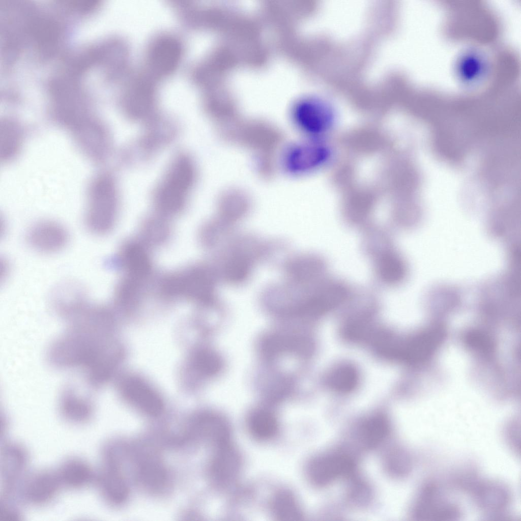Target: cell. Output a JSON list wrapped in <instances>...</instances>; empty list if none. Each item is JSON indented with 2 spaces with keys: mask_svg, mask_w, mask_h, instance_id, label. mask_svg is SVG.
I'll use <instances>...</instances> for the list:
<instances>
[{
  "mask_svg": "<svg viewBox=\"0 0 521 521\" xmlns=\"http://www.w3.org/2000/svg\"><path fill=\"white\" fill-rule=\"evenodd\" d=\"M218 130L220 137L226 143L253 153L259 177L269 180L274 176L279 153L284 144V134L279 127L264 121L235 120Z\"/></svg>",
  "mask_w": 521,
  "mask_h": 521,
  "instance_id": "cell-1",
  "label": "cell"
},
{
  "mask_svg": "<svg viewBox=\"0 0 521 521\" xmlns=\"http://www.w3.org/2000/svg\"><path fill=\"white\" fill-rule=\"evenodd\" d=\"M225 242L220 274L232 285L247 281L256 264L262 258L270 256L276 245L274 242L262 241L249 235L232 236Z\"/></svg>",
  "mask_w": 521,
  "mask_h": 521,
  "instance_id": "cell-2",
  "label": "cell"
},
{
  "mask_svg": "<svg viewBox=\"0 0 521 521\" xmlns=\"http://www.w3.org/2000/svg\"><path fill=\"white\" fill-rule=\"evenodd\" d=\"M333 151L324 140L304 138L284 144L278 158V166L287 175L300 177L326 166L331 160Z\"/></svg>",
  "mask_w": 521,
  "mask_h": 521,
  "instance_id": "cell-3",
  "label": "cell"
},
{
  "mask_svg": "<svg viewBox=\"0 0 521 521\" xmlns=\"http://www.w3.org/2000/svg\"><path fill=\"white\" fill-rule=\"evenodd\" d=\"M458 474L455 486L468 493L477 506L491 517L503 515L510 507L511 495L503 483L480 479L475 471L466 470Z\"/></svg>",
  "mask_w": 521,
  "mask_h": 521,
  "instance_id": "cell-4",
  "label": "cell"
},
{
  "mask_svg": "<svg viewBox=\"0 0 521 521\" xmlns=\"http://www.w3.org/2000/svg\"><path fill=\"white\" fill-rule=\"evenodd\" d=\"M290 118L295 129L304 138L324 140L335 123L333 108L326 102L308 97L297 102L292 107Z\"/></svg>",
  "mask_w": 521,
  "mask_h": 521,
  "instance_id": "cell-5",
  "label": "cell"
},
{
  "mask_svg": "<svg viewBox=\"0 0 521 521\" xmlns=\"http://www.w3.org/2000/svg\"><path fill=\"white\" fill-rule=\"evenodd\" d=\"M113 181L107 176L97 177L89 190L85 223L95 234L107 233L113 224L117 208Z\"/></svg>",
  "mask_w": 521,
  "mask_h": 521,
  "instance_id": "cell-6",
  "label": "cell"
},
{
  "mask_svg": "<svg viewBox=\"0 0 521 521\" xmlns=\"http://www.w3.org/2000/svg\"><path fill=\"white\" fill-rule=\"evenodd\" d=\"M461 515L459 506L447 498L433 482H426L421 487L410 511L414 520L421 521H452Z\"/></svg>",
  "mask_w": 521,
  "mask_h": 521,
  "instance_id": "cell-7",
  "label": "cell"
},
{
  "mask_svg": "<svg viewBox=\"0 0 521 521\" xmlns=\"http://www.w3.org/2000/svg\"><path fill=\"white\" fill-rule=\"evenodd\" d=\"M444 336L440 326L435 327L402 341L391 340L387 357L415 364L429 358L439 347Z\"/></svg>",
  "mask_w": 521,
  "mask_h": 521,
  "instance_id": "cell-8",
  "label": "cell"
},
{
  "mask_svg": "<svg viewBox=\"0 0 521 521\" xmlns=\"http://www.w3.org/2000/svg\"><path fill=\"white\" fill-rule=\"evenodd\" d=\"M355 468L351 456L342 452H333L311 459L306 468V474L312 484L324 487L339 479L351 476Z\"/></svg>",
  "mask_w": 521,
  "mask_h": 521,
  "instance_id": "cell-9",
  "label": "cell"
},
{
  "mask_svg": "<svg viewBox=\"0 0 521 521\" xmlns=\"http://www.w3.org/2000/svg\"><path fill=\"white\" fill-rule=\"evenodd\" d=\"M193 180V170L190 162L186 159L178 161L159 191L158 201L161 208L169 212L180 210Z\"/></svg>",
  "mask_w": 521,
  "mask_h": 521,
  "instance_id": "cell-10",
  "label": "cell"
},
{
  "mask_svg": "<svg viewBox=\"0 0 521 521\" xmlns=\"http://www.w3.org/2000/svg\"><path fill=\"white\" fill-rule=\"evenodd\" d=\"M102 454V466L96 480L103 498L111 505H120L128 493L120 460L109 451H103Z\"/></svg>",
  "mask_w": 521,
  "mask_h": 521,
  "instance_id": "cell-11",
  "label": "cell"
},
{
  "mask_svg": "<svg viewBox=\"0 0 521 521\" xmlns=\"http://www.w3.org/2000/svg\"><path fill=\"white\" fill-rule=\"evenodd\" d=\"M346 294L345 288L338 284L330 285L313 291L295 310L294 316L316 317L340 304Z\"/></svg>",
  "mask_w": 521,
  "mask_h": 521,
  "instance_id": "cell-12",
  "label": "cell"
},
{
  "mask_svg": "<svg viewBox=\"0 0 521 521\" xmlns=\"http://www.w3.org/2000/svg\"><path fill=\"white\" fill-rule=\"evenodd\" d=\"M27 454L18 444L8 443L1 452V498L6 500L13 493L26 465Z\"/></svg>",
  "mask_w": 521,
  "mask_h": 521,
  "instance_id": "cell-13",
  "label": "cell"
},
{
  "mask_svg": "<svg viewBox=\"0 0 521 521\" xmlns=\"http://www.w3.org/2000/svg\"><path fill=\"white\" fill-rule=\"evenodd\" d=\"M251 199L247 192L237 188H228L219 196L217 220L224 226H234L245 219L250 212Z\"/></svg>",
  "mask_w": 521,
  "mask_h": 521,
  "instance_id": "cell-14",
  "label": "cell"
},
{
  "mask_svg": "<svg viewBox=\"0 0 521 521\" xmlns=\"http://www.w3.org/2000/svg\"><path fill=\"white\" fill-rule=\"evenodd\" d=\"M27 240L36 250L44 253H52L65 247L68 241V233L65 227L59 223L42 221L30 229Z\"/></svg>",
  "mask_w": 521,
  "mask_h": 521,
  "instance_id": "cell-15",
  "label": "cell"
},
{
  "mask_svg": "<svg viewBox=\"0 0 521 521\" xmlns=\"http://www.w3.org/2000/svg\"><path fill=\"white\" fill-rule=\"evenodd\" d=\"M210 474L213 482L223 487L230 484L238 476L242 459L238 450L230 442L215 448Z\"/></svg>",
  "mask_w": 521,
  "mask_h": 521,
  "instance_id": "cell-16",
  "label": "cell"
},
{
  "mask_svg": "<svg viewBox=\"0 0 521 521\" xmlns=\"http://www.w3.org/2000/svg\"><path fill=\"white\" fill-rule=\"evenodd\" d=\"M62 486L57 471L43 470L32 474L26 480L23 496L30 504L37 506L51 501Z\"/></svg>",
  "mask_w": 521,
  "mask_h": 521,
  "instance_id": "cell-17",
  "label": "cell"
},
{
  "mask_svg": "<svg viewBox=\"0 0 521 521\" xmlns=\"http://www.w3.org/2000/svg\"><path fill=\"white\" fill-rule=\"evenodd\" d=\"M192 423L190 435L208 441L214 448L230 442V426L227 420L218 414H201Z\"/></svg>",
  "mask_w": 521,
  "mask_h": 521,
  "instance_id": "cell-18",
  "label": "cell"
},
{
  "mask_svg": "<svg viewBox=\"0 0 521 521\" xmlns=\"http://www.w3.org/2000/svg\"><path fill=\"white\" fill-rule=\"evenodd\" d=\"M125 397L145 414L152 416L160 414L164 408L160 397L143 381L131 379L123 386Z\"/></svg>",
  "mask_w": 521,
  "mask_h": 521,
  "instance_id": "cell-19",
  "label": "cell"
},
{
  "mask_svg": "<svg viewBox=\"0 0 521 521\" xmlns=\"http://www.w3.org/2000/svg\"><path fill=\"white\" fill-rule=\"evenodd\" d=\"M136 457L137 473L140 480L148 488L158 490L166 482V471L159 455L146 448L139 451Z\"/></svg>",
  "mask_w": 521,
  "mask_h": 521,
  "instance_id": "cell-20",
  "label": "cell"
},
{
  "mask_svg": "<svg viewBox=\"0 0 521 521\" xmlns=\"http://www.w3.org/2000/svg\"><path fill=\"white\" fill-rule=\"evenodd\" d=\"M57 472L62 485L72 489L82 488L95 478L89 464L79 457L66 459Z\"/></svg>",
  "mask_w": 521,
  "mask_h": 521,
  "instance_id": "cell-21",
  "label": "cell"
},
{
  "mask_svg": "<svg viewBox=\"0 0 521 521\" xmlns=\"http://www.w3.org/2000/svg\"><path fill=\"white\" fill-rule=\"evenodd\" d=\"M389 431L390 424L387 417L382 414H375L360 423L358 435L363 448L372 449L382 443Z\"/></svg>",
  "mask_w": 521,
  "mask_h": 521,
  "instance_id": "cell-22",
  "label": "cell"
},
{
  "mask_svg": "<svg viewBox=\"0 0 521 521\" xmlns=\"http://www.w3.org/2000/svg\"><path fill=\"white\" fill-rule=\"evenodd\" d=\"M308 344L302 337L275 334L265 337L261 348L266 356L272 358L284 352L303 353Z\"/></svg>",
  "mask_w": 521,
  "mask_h": 521,
  "instance_id": "cell-23",
  "label": "cell"
},
{
  "mask_svg": "<svg viewBox=\"0 0 521 521\" xmlns=\"http://www.w3.org/2000/svg\"><path fill=\"white\" fill-rule=\"evenodd\" d=\"M180 55V46L171 39L159 41L154 47L151 55L152 65L159 73H167L173 69Z\"/></svg>",
  "mask_w": 521,
  "mask_h": 521,
  "instance_id": "cell-24",
  "label": "cell"
},
{
  "mask_svg": "<svg viewBox=\"0 0 521 521\" xmlns=\"http://www.w3.org/2000/svg\"><path fill=\"white\" fill-rule=\"evenodd\" d=\"M248 427L254 438L265 441L272 439L276 435L279 424L276 417L271 412L259 409L250 414Z\"/></svg>",
  "mask_w": 521,
  "mask_h": 521,
  "instance_id": "cell-25",
  "label": "cell"
},
{
  "mask_svg": "<svg viewBox=\"0 0 521 521\" xmlns=\"http://www.w3.org/2000/svg\"><path fill=\"white\" fill-rule=\"evenodd\" d=\"M271 505L273 516L278 520H299L303 517L296 498L287 490L277 491L272 498Z\"/></svg>",
  "mask_w": 521,
  "mask_h": 521,
  "instance_id": "cell-26",
  "label": "cell"
},
{
  "mask_svg": "<svg viewBox=\"0 0 521 521\" xmlns=\"http://www.w3.org/2000/svg\"><path fill=\"white\" fill-rule=\"evenodd\" d=\"M21 128L17 123L4 121L1 126V156L5 161L14 157L22 141Z\"/></svg>",
  "mask_w": 521,
  "mask_h": 521,
  "instance_id": "cell-27",
  "label": "cell"
},
{
  "mask_svg": "<svg viewBox=\"0 0 521 521\" xmlns=\"http://www.w3.org/2000/svg\"><path fill=\"white\" fill-rule=\"evenodd\" d=\"M93 409L89 401L70 396H65L60 405L63 416L68 421L76 424L88 421L92 416Z\"/></svg>",
  "mask_w": 521,
  "mask_h": 521,
  "instance_id": "cell-28",
  "label": "cell"
},
{
  "mask_svg": "<svg viewBox=\"0 0 521 521\" xmlns=\"http://www.w3.org/2000/svg\"><path fill=\"white\" fill-rule=\"evenodd\" d=\"M377 269L381 279L391 284L400 282L405 273L402 260L392 251L385 252L380 256L377 263Z\"/></svg>",
  "mask_w": 521,
  "mask_h": 521,
  "instance_id": "cell-29",
  "label": "cell"
},
{
  "mask_svg": "<svg viewBox=\"0 0 521 521\" xmlns=\"http://www.w3.org/2000/svg\"><path fill=\"white\" fill-rule=\"evenodd\" d=\"M358 375L352 366L345 364L333 370L328 377V384L334 391L347 393L356 387Z\"/></svg>",
  "mask_w": 521,
  "mask_h": 521,
  "instance_id": "cell-30",
  "label": "cell"
},
{
  "mask_svg": "<svg viewBox=\"0 0 521 521\" xmlns=\"http://www.w3.org/2000/svg\"><path fill=\"white\" fill-rule=\"evenodd\" d=\"M122 260L130 273L137 276L146 275L150 268L149 258L140 246H129L124 249L122 254Z\"/></svg>",
  "mask_w": 521,
  "mask_h": 521,
  "instance_id": "cell-31",
  "label": "cell"
},
{
  "mask_svg": "<svg viewBox=\"0 0 521 521\" xmlns=\"http://www.w3.org/2000/svg\"><path fill=\"white\" fill-rule=\"evenodd\" d=\"M193 365L199 372L211 376L219 372L222 363L216 353L209 350H202L195 355Z\"/></svg>",
  "mask_w": 521,
  "mask_h": 521,
  "instance_id": "cell-32",
  "label": "cell"
},
{
  "mask_svg": "<svg viewBox=\"0 0 521 521\" xmlns=\"http://www.w3.org/2000/svg\"><path fill=\"white\" fill-rule=\"evenodd\" d=\"M386 465L388 471L396 476L408 474L412 466V459L406 450L397 448L387 455Z\"/></svg>",
  "mask_w": 521,
  "mask_h": 521,
  "instance_id": "cell-33",
  "label": "cell"
},
{
  "mask_svg": "<svg viewBox=\"0 0 521 521\" xmlns=\"http://www.w3.org/2000/svg\"><path fill=\"white\" fill-rule=\"evenodd\" d=\"M468 345L473 350L484 354L492 352L493 343L489 337L478 330L469 331L466 337Z\"/></svg>",
  "mask_w": 521,
  "mask_h": 521,
  "instance_id": "cell-34",
  "label": "cell"
},
{
  "mask_svg": "<svg viewBox=\"0 0 521 521\" xmlns=\"http://www.w3.org/2000/svg\"><path fill=\"white\" fill-rule=\"evenodd\" d=\"M505 440L509 446L516 453L519 452V425L516 422H511L506 425L504 429Z\"/></svg>",
  "mask_w": 521,
  "mask_h": 521,
  "instance_id": "cell-35",
  "label": "cell"
},
{
  "mask_svg": "<svg viewBox=\"0 0 521 521\" xmlns=\"http://www.w3.org/2000/svg\"><path fill=\"white\" fill-rule=\"evenodd\" d=\"M19 512L14 508L2 506L0 509V521H16L20 520Z\"/></svg>",
  "mask_w": 521,
  "mask_h": 521,
  "instance_id": "cell-36",
  "label": "cell"
}]
</instances>
